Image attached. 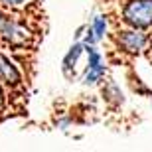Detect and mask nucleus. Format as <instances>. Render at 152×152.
Listing matches in <instances>:
<instances>
[{"label":"nucleus","instance_id":"2","mask_svg":"<svg viewBox=\"0 0 152 152\" xmlns=\"http://www.w3.org/2000/svg\"><path fill=\"white\" fill-rule=\"evenodd\" d=\"M87 51H89L91 61H89V71H87V75H85V83H95L97 79L103 75L105 65H103V61H101V56H99L93 48H89Z\"/></svg>","mask_w":152,"mask_h":152},{"label":"nucleus","instance_id":"6","mask_svg":"<svg viewBox=\"0 0 152 152\" xmlns=\"http://www.w3.org/2000/svg\"><path fill=\"white\" fill-rule=\"evenodd\" d=\"M2 2H6V4H20L24 0H2Z\"/></svg>","mask_w":152,"mask_h":152},{"label":"nucleus","instance_id":"4","mask_svg":"<svg viewBox=\"0 0 152 152\" xmlns=\"http://www.w3.org/2000/svg\"><path fill=\"white\" fill-rule=\"evenodd\" d=\"M0 77H4L8 83H16L18 79H20L18 71L12 67L10 63H8V59H4L2 56H0Z\"/></svg>","mask_w":152,"mask_h":152},{"label":"nucleus","instance_id":"3","mask_svg":"<svg viewBox=\"0 0 152 152\" xmlns=\"http://www.w3.org/2000/svg\"><path fill=\"white\" fill-rule=\"evenodd\" d=\"M121 44L129 51H136L144 45V36L138 34V32H124L123 38H121Z\"/></svg>","mask_w":152,"mask_h":152},{"label":"nucleus","instance_id":"5","mask_svg":"<svg viewBox=\"0 0 152 152\" xmlns=\"http://www.w3.org/2000/svg\"><path fill=\"white\" fill-rule=\"evenodd\" d=\"M93 28H95V38H101L103 32H105V20H103V18H97L95 24H93Z\"/></svg>","mask_w":152,"mask_h":152},{"label":"nucleus","instance_id":"7","mask_svg":"<svg viewBox=\"0 0 152 152\" xmlns=\"http://www.w3.org/2000/svg\"><path fill=\"white\" fill-rule=\"evenodd\" d=\"M4 22H6V20H4L2 16H0V30H2V26H4Z\"/></svg>","mask_w":152,"mask_h":152},{"label":"nucleus","instance_id":"1","mask_svg":"<svg viewBox=\"0 0 152 152\" xmlns=\"http://www.w3.org/2000/svg\"><path fill=\"white\" fill-rule=\"evenodd\" d=\"M126 22L136 28H146L152 24V0H134L124 8Z\"/></svg>","mask_w":152,"mask_h":152}]
</instances>
